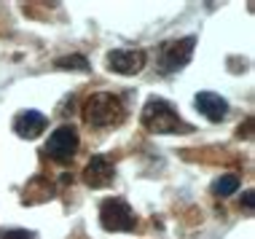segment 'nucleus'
Here are the masks:
<instances>
[{
  "label": "nucleus",
  "instance_id": "f257e3e1",
  "mask_svg": "<svg viewBox=\"0 0 255 239\" xmlns=\"http://www.w3.org/2000/svg\"><path fill=\"white\" fill-rule=\"evenodd\" d=\"M84 119L89 126H119L124 119H127V108H124V100L113 92H97L86 100L84 105Z\"/></svg>",
  "mask_w": 255,
  "mask_h": 239
},
{
  "label": "nucleus",
  "instance_id": "f03ea898",
  "mask_svg": "<svg viewBox=\"0 0 255 239\" xmlns=\"http://www.w3.org/2000/svg\"><path fill=\"white\" fill-rule=\"evenodd\" d=\"M142 126L153 134H172L183 129V121L177 119L175 108L161 97H150L142 108Z\"/></svg>",
  "mask_w": 255,
  "mask_h": 239
},
{
  "label": "nucleus",
  "instance_id": "7ed1b4c3",
  "mask_svg": "<svg viewBox=\"0 0 255 239\" xmlns=\"http://www.w3.org/2000/svg\"><path fill=\"white\" fill-rule=\"evenodd\" d=\"M100 223L105 231H134L137 229V218L132 213L127 199L113 196L100 204Z\"/></svg>",
  "mask_w": 255,
  "mask_h": 239
},
{
  "label": "nucleus",
  "instance_id": "20e7f679",
  "mask_svg": "<svg viewBox=\"0 0 255 239\" xmlns=\"http://www.w3.org/2000/svg\"><path fill=\"white\" fill-rule=\"evenodd\" d=\"M194 46L196 38H177V40H167L161 46V54H158V65H161V73H177L180 67H185L194 57Z\"/></svg>",
  "mask_w": 255,
  "mask_h": 239
},
{
  "label": "nucleus",
  "instance_id": "39448f33",
  "mask_svg": "<svg viewBox=\"0 0 255 239\" xmlns=\"http://www.w3.org/2000/svg\"><path fill=\"white\" fill-rule=\"evenodd\" d=\"M78 129L73 124H62L59 129H54V134L46 142V153L51 156L54 161H70L75 151H78Z\"/></svg>",
  "mask_w": 255,
  "mask_h": 239
},
{
  "label": "nucleus",
  "instance_id": "423d86ee",
  "mask_svg": "<svg viewBox=\"0 0 255 239\" xmlns=\"http://www.w3.org/2000/svg\"><path fill=\"white\" fill-rule=\"evenodd\" d=\"M148 54L142 49H116L108 54V67L119 76H137L145 67Z\"/></svg>",
  "mask_w": 255,
  "mask_h": 239
},
{
  "label": "nucleus",
  "instance_id": "0eeeda50",
  "mask_svg": "<svg viewBox=\"0 0 255 239\" xmlns=\"http://www.w3.org/2000/svg\"><path fill=\"white\" fill-rule=\"evenodd\" d=\"M116 180V167L108 156H92L84 169V183L89 188H108Z\"/></svg>",
  "mask_w": 255,
  "mask_h": 239
},
{
  "label": "nucleus",
  "instance_id": "6e6552de",
  "mask_svg": "<svg viewBox=\"0 0 255 239\" xmlns=\"http://www.w3.org/2000/svg\"><path fill=\"white\" fill-rule=\"evenodd\" d=\"M46 124H49V121H46V116L40 111H22L13 119V132L22 140H35L38 134H43Z\"/></svg>",
  "mask_w": 255,
  "mask_h": 239
},
{
  "label": "nucleus",
  "instance_id": "1a4fd4ad",
  "mask_svg": "<svg viewBox=\"0 0 255 239\" xmlns=\"http://www.w3.org/2000/svg\"><path fill=\"white\" fill-rule=\"evenodd\" d=\"M194 105H196L199 113H204L207 121H223L226 116H229V102L215 92H199Z\"/></svg>",
  "mask_w": 255,
  "mask_h": 239
},
{
  "label": "nucleus",
  "instance_id": "9d476101",
  "mask_svg": "<svg viewBox=\"0 0 255 239\" xmlns=\"http://www.w3.org/2000/svg\"><path fill=\"white\" fill-rule=\"evenodd\" d=\"M22 196H24V204L46 202L49 196H54V183L49 180V177H43V175H35V177H32V180L24 186Z\"/></svg>",
  "mask_w": 255,
  "mask_h": 239
},
{
  "label": "nucleus",
  "instance_id": "9b49d317",
  "mask_svg": "<svg viewBox=\"0 0 255 239\" xmlns=\"http://www.w3.org/2000/svg\"><path fill=\"white\" fill-rule=\"evenodd\" d=\"M54 65H57L59 70H78V73L89 70V59L84 57V54H67V57H59Z\"/></svg>",
  "mask_w": 255,
  "mask_h": 239
},
{
  "label": "nucleus",
  "instance_id": "f8f14e48",
  "mask_svg": "<svg viewBox=\"0 0 255 239\" xmlns=\"http://www.w3.org/2000/svg\"><path fill=\"white\" fill-rule=\"evenodd\" d=\"M239 188V177L237 175H223L212 183V194L215 196H231L234 191Z\"/></svg>",
  "mask_w": 255,
  "mask_h": 239
},
{
  "label": "nucleus",
  "instance_id": "ddd939ff",
  "mask_svg": "<svg viewBox=\"0 0 255 239\" xmlns=\"http://www.w3.org/2000/svg\"><path fill=\"white\" fill-rule=\"evenodd\" d=\"M0 239H35V234L24 229H5V231H0Z\"/></svg>",
  "mask_w": 255,
  "mask_h": 239
},
{
  "label": "nucleus",
  "instance_id": "4468645a",
  "mask_svg": "<svg viewBox=\"0 0 255 239\" xmlns=\"http://www.w3.org/2000/svg\"><path fill=\"white\" fill-rule=\"evenodd\" d=\"M242 204H245L247 213H253V191H245L242 194Z\"/></svg>",
  "mask_w": 255,
  "mask_h": 239
}]
</instances>
